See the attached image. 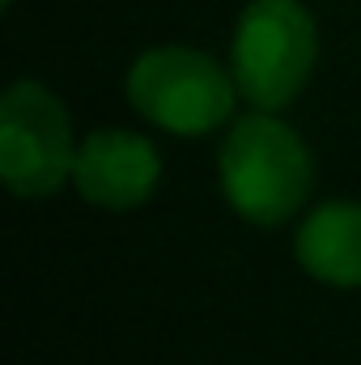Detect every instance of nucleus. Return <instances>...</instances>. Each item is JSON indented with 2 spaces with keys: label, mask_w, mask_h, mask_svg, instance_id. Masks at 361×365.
Wrapping results in <instances>:
<instances>
[{
  "label": "nucleus",
  "mask_w": 361,
  "mask_h": 365,
  "mask_svg": "<svg viewBox=\"0 0 361 365\" xmlns=\"http://www.w3.org/2000/svg\"><path fill=\"white\" fill-rule=\"evenodd\" d=\"M319 56V30L302 0H251L238 13L230 73L255 110H285L306 90Z\"/></svg>",
  "instance_id": "obj_2"
},
{
  "label": "nucleus",
  "mask_w": 361,
  "mask_h": 365,
  "mask_svg": "<svg viewBox=\"0 0 361 365\" xmlns=\"http://www.w3.org/2000/svg\"><path fill=\"white\" fill-rule=\"evenodd\" d=\"M217 175L225 204L238 217L251 225H280L306 204L315 166L306 140L285 119H276V110H255L230 128Z\"/></svg>",
  "instance_id": "obj_1"
},
{
  "label": "nucleus",
  "mask_w": 361,
  "mask_h": 365,
  "mask_svg": "<svg viewBox=\"0 0 361 365\" xmlns=\"http://www.w3.org/2000/svg\"><path fill=\"white\" fill-rule=\"evenodd\" d=\"M234 73L195 47H149L128 68V102L175 136H204L234 115Z\"/></svg>",
  "instance_id": "obj_3"
},
{
  "label": "nucleus",
  "mask_w": 361,
  "mask_h": 365,
  "mask_svg": "<svg viewBox=\"0 0 361 365\" xmlns=\"http://www.w3.org/2000/svg\"><path fill=\"white\" fill-rule=\"evenodd\" d=\"M298 264L336 289H361V204L332 200L298 225Z\"/></svg>",
  "instance_id": "obj_6"
},
{
  "label": "nucleus",
  "mask_w": 361,
  "mask_h": 365,
  "mask_svg": "<svg viewBox=\"0 0 361 365\" xmlns=\"http://www.w3.org/2000/svg\"><path fill=\"white\" fill-rule=\"evenodd\" d=\"M158 179H162V158L136 132L106 128V132H93L86 145H77L73 182L81 200L93 208H106V212L141 208L153 195Z\"/></svg>",
  "instance_id": "obj_5"
},
{
  "label": "nucleus",
  "mask_w": 361,
  "mask_h": 365,
  "mask_svg": "<svg viewBox=\"0 0 361 365\" xmlns=\"http://www.w3.org/2000/svg\"><path fill=\"white\" fill-rule=\"evenodd\" d=\"M77 162L73 123L60 98L39 81H13L0 98V179L13 195L60 191Z\"/></svg>",
  "instance_id": "obj_4"
},
{
  "label": "nucleus",
  "mask_w": 361,
  "mask_h": 365,
  "mask_svg": "<svg viewBox=\"0 0 361 365\" xmlns=\"http://www.w3.org/2000/svg\"><path fill=\"white\" fill-rule=\"evenodd\" d=\"M0 4H13V0H0Z\"/></svg>",
  "instance_id": "obj_7"
}]
</instances>
